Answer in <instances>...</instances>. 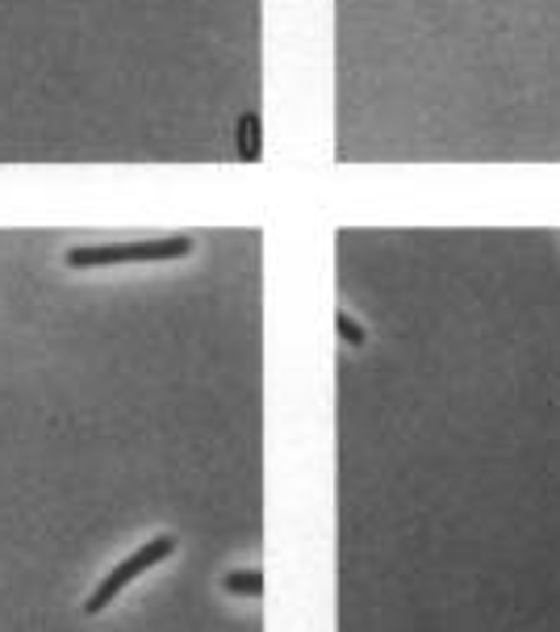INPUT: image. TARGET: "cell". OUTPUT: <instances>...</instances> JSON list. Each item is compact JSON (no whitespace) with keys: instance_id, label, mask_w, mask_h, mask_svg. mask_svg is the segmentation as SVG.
Listing matches in <instances>:
<instances>
[{"instance_id":"cell-1","label":"cell","mask_w":560,"mask_h":632,"mask_svg":"<svg viewBox=\"0 0 560 632\" xmlns=\"http://www.w3.org/2000/svg\"><path fill=\"white\" fill-rule=\"evenodd\" d=\"M193 252L188 235H167V239H143V243H88V248H67L72 269H101V264H139V260H176Z\"/></svg>"},{"instance_id":"cell-2","label":"cell","mask_w":560,"mask_h":632,"mask_svg":"<svg viewBox=\"0 0 560 632\" xmlns=\"http://www.w3.org/2000/svg\"><path fill=\"white\" fill-rule=\"evenodd\" d=\"M172 553H176V536H155V541H146L143 548H134L122 566H113L109 574H105V582L88 595L84 611H88V615L105 611L125 587H130V582H134V578H139V574H146L151 566H160V562H164V557H172Z\"/></svg>"},{"instance_id":"cell-3","label":"cell","mask_w":560,"mask_h":632,"mask_svg":"<svg viewBox=\"0 0 560 632\" xmlns=\"http://www.w3.org/2000/svg\"><path fill=\"white\" fill-rule=\"evenodd\" d=\"M239 155H243L248 164L260 160V118H255V113H243V118H239Z\"/></svg>"},{"instance_id":"cell-4","label":"cell","mask_w":560,"mask_h":632,"mask_svg":"<svg viewBox=\"0 0 560 632\" xmlns=\"http://www.w3.org/2000/svg\"><path fill=\"white\" fill-rule=\"evenodd\" d=\"M222 587L234 590V595H260L264 590V574L260 569H239V574H227Z\"/></svg>"},{"instance_id":"cell-5","label":"cell","mask_w":560,"mask_h":632,"mask_svg":"<svg viewBox=\"0 0 560 632\" xmlns=\"http://www.w3.org/2000/svg\"><path fill=\"white\" fill-rule=\"evenodd\" d=\"M339 336L348 339V344H364V331H360V323L348 315H339Z\"/></svg>"}]
</instances>
